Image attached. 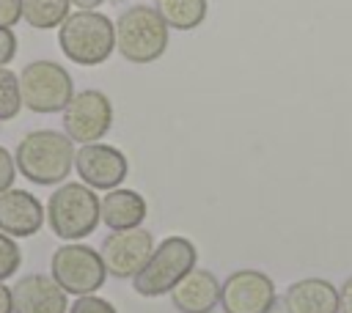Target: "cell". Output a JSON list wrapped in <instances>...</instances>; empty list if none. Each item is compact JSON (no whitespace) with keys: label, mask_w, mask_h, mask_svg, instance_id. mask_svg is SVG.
Returning a JSON list of instances; mask_svg holds the SVG:
<instances>
[{"label":"cell","mask_w":352,"mask_h":313,"mask_svg":"<svg viewBox=\"0 0 352 313\" xmlns=\"http://www.w3.org/2000/svg\"><path fill=\"white\" fill-rule=\"evenodd\" d=\"M14 162L16 170L38 187L63 184L74 167V140L66 132L33 129L16 143Z\"/></svg>","instance_id":"obj_1"},{"label":"cell","mask_w":352,"mask_h":313,"mask_svg":"<svg viewBox=\"0 0 352 313\" xmlns=\"http://www.w3.org/2000/svg\"><path fill=\"white\" fill-rule=\"evenodd\" d=\"M170 27L154 5L135 3L116 19V52L129 63H154L168 49Z\"/></svg>","instance_id":"obj_2"},{"label":"cell","mask_w":352,"mask_h":313,"mask_svg":"<svg viewBox=\"0 0 352 313\" xmlns=\"http://www.w3.org/2000/svg\"><path fill=\"white\" fill-rule=\"evenodd\" d=\"M58 47L77 66H99L116 52V22L102 11H72L58 27Z\"/></svg>","instance_id":"obj_3"},{"label":"cell","mask_w":352,"mask_h":313,"mask_svg":"<svg viewBox=\"0 0 352 313\" xmlns=\"http://www.w3.org/2000/svg\"><path fill=\"white\" fill-rule=\"evenodd\" d=\"M99 198L82 181H63L47 200L50 231L63 242H80L99 225Z\"/></svg>","instance_id":"obj_4"},{"label":"cell","mask_w":352,"mask_h":313,"mask_svg":"<svg viewBox=\"0 0 352 313\" xmlns=\"http://www.w3.org/2000/svg\"><path fill=\"white\" fill-rule=\"evenodd\" d=\"M198 264V250L187 236H168L162 239L143 269L132 277V288L140 297H162L176 288V283L195 269Z\"/></svg>","instance_id":"obj_5"},{"label":"cell","mask_w":352,"mask_h":313,"mask_svg":"<svg viewBox=\"0 0 352 313\" xmlns=\"http://www.w3.org/2000/svg\"><path fill=\"white\" fill-rule=\"evenodd\" d=\"M19 91H22V107L38 115H50V113H63V107L74 96V80L60 63L41 58V60H30L19 71Z\"/></svg>","instance_id":"obj_6"},{"label":"cell","mask_w":352,"mask_h":313,"mask_svg":"<svg viewBox=\"0 0 352 313\" xmlns=\"http://www.w3.org/2000/svg\"><path fill=\"white\" fill-rule=\"evenodd\" d=\"M50 269H52V280L66 294H74V297L99 291L107 277L99 250L80 242H66L63 247H58L50 258Z\"/></svg>","instance_id":"obj_7"},{"label":"cell","mask_w":352,"mask_h":313,"mask_svg":"<svg viewBox=\"0 0 352 313\" xmlns=\"http://www.w3.org/2000/svg\"><path fill=\"white\" fill-rule=\"evenodd\" d=\"M113 126V102L107 93L88 88L80 91L69 99L63 107V132L85 146V143H99Z\"/></svg>","instance_id":"obj_8"},{"label":"cell","mask_w":352,"mask_h":313,"mask_svg":"<svg viewBox=\"0 0 352 313\" xmlns=\"http://www.w3.org/2000/svg\"><path fill=\"white\" fill-rule=\"evenodd\" d=\"M275 299L272 277L258 269H236L220 283L223 313H270Z\"/></svg>","instance_id":"obj_9"},{"label":"cell","mask_w":352,"mask_h":313,"mask_svg":"<svg viewBox=\"0 0 352 313\" xmlns=\"http://www.w3.org/2000/svg\"><path fill=\"white\" fill-rule=\"evenodd\" d=\"M154 236L148 228L138 225L129 231H110L99 247V255L104 261L107 275L124 280V277H135L143 264L148 261V255L154 253Z\"/></svg>","instance_id":"obj_10"},{"label":"cell","mask_w":352,"mask_h":313,"mask_svg":"<svg viewBox=\"0 0 352 313\" xmlns=\"http://www.w3.org/2000/svg\"><path fill=\"white\" fill-rule=\"evenodd\" d=\"M74 170L80 176L82 184H88L91 189H116L121 187V181L129 173V162L126 156L107 143H85L74 151Z\"/></svg>","instance_id":"obj_11"},{"label":"cell","mask_w":352,"mask_h":313,"mask_svg":"<svg viewBox=\"0 0 352 313\" xmlns=\"http://www.w3.org/2000/svg\"><path fill=\"white\" fill-rule=\"evenodd\" d=\"M44 206L28 189H6L0 192V231L14 239H28L44 225Z\"/></svg>","instance_id":"obj_12"},{"label":"cell","mask_w":352,"mask_h":313,"mask_svg":"<svg viewBox=\"0 0 352 313\" xmlns=\"http://www.w3.org/2000/svg\"><path fill=\"white\" fill-rule=\"evenodd\" d=\"M14 313H69L66 291L52 280V275H25L11 288Z\"/></svg>","instance_id":"obj_13"},{"label":"cell","mask_w":352,"mask_h":313,"mask_svg":"<svg viewBox=\"0 0 352 313\" xmlns=\"http://www.w3.org/2000/svg\"><path fill=\"white\" fill-rule=\"evenodd\" d=\"M170 302L179 313H212L220 302V280L209 269L195 266L176 283Z\"/></svg>","instance_id":"obj_14"},{"label":"cell","mask_w":352,"mask_h":313,"mask_svg":"<svg viewBox=\"0 0 352 313\" xmlns=\"http://www.w3.org/2000/svg\"><path fill=\"white\" fill-rule=\"evenodd\" d=\"M280 305L286 313H338V288L324 277H305L286 288Z\"/></svg>","instance_id":"obj_15"},{"label":"cell","mask_w":352,"mask_h":313,"mask_svg":"<svg viewBox=\"0 0 352 313\" xmlns=\"http://www.w3.org/2000/svg\"><path fill=\"white\" fill-rule=\"evenodd\" d=\"M146 211H148L146 198L126 187L107 189V195L99 203V217L110 231H129V228L143 225Z\"/></svg>","instance_id":"obj_16"},{"label":"cell","mask_w":352,"mask_h":313,"mask_svg":"<svg viewBox=\"0 0 352 313\" xmlns=\"http://www.w3.org/2000/svg\"><path fill=\"white\" fill-rule=\"evenodd\" d=\"M154 8L165 19L168 27L173 30H195L209 11L206 0H154Z\"/></svg>","instance_id":"obj_17"},{"label":"cell","mask_w":352,"mask_h":313,"mask_svg":"<svg viewBox=\"0 0 352 313\" xmlns=\"http://www.w3.org/2000/svg\"><path fill=\"white\" fill-rule=\"evenodd\" d=\"M69 14H72L69 0H22V19L36 30L60 27Z\"/></svg>","instance_id":"obj_18"},{"label":"cell","mask_w":352,"mask_h":313,"mask_svg":"<svg viewBox=\"0 0 352 313\" xmlns=\"http://www.w3.org/2000/svg\"><path fill=\"white\" fill-rule=\"evenodd\" d=\"M19 110H22L19 74H14L8 66H0V121L16 118Z\"/></svg>","instance_id":"obj_19"},{"label":"cell","mask_w":352,"mask_h":313,"mask_svg":"<svg viewBox=\"0 0 352 313\" xmlns=\"http://www.w3.org/2000/svg\"><path fill=\"white\" fill-rule=\"evenodd\" d=\"M19 264H22V250H19V244L14 242V236H8V233L0 231V280L11 277V275L19 269Z\"/></svg>","instance_id":"obj_20"},{"label":"cell","mask_w":352,"mask_h":313,"mask_svg":"<svg viewBox=\"0 0 352 313\" xmlns=\"http://www.w3.org/2000/svg\"><path fill=\"white\" fill-rule=\"evenodd\" d=\"M69 313H118V310L113 308V302H107L96 294H85L69 305Z\"/></svg>","instance_id":"obj_21"},{"label":"cell","mask_w":352,"mask_h":313,"mask_svg":"<svg viewBox=\"0 0 352 313\" xmlns=\"http://www.w3.org/2000/svg\"><path fill=\"white\" fill-rule=\"evenodd\" d=\"M14 178H16V162H14L11 151L0 146V192L11 189L14 187Z\"/></svg>","instance_id":"obj_22"},{"label":"cell","mask_w":352,"mask_h":313,"mask_svg":"<svg viewBox=\"0 0 352 313\" xmlns=\"http://www.w3.org/2000/svg\"><path fill=\"white\" fill-rule=\"evenodd\" d=\"M16 55V33L14 27H0V66H8Z\"/></svg>","instance_id":"obj_23"},{"label":"cell","mask_w":352,"mask_h":313,"mask_svg":"<svg viewBox=\"0 0 352 313\" xmlns=\"http://www.w3.org/2000/svg\"><path fill=\"white\" fill-rule=\"evenodd\" d=\"M22 19V0H0V27H14Z\"/></svg>","instance_id":"obj_24"},{"label":"cell","mask_w":352,"mask_h":313,"mask_svg":"<svg viewBox=\"0 0 352 313\" xmlns=\"http://www.w3.org/2000/svg\"><path fill=\"white\" fill-rule=\"evenodd\" d=\"M338 313H352V277H346L338 288Z\"/></svg>","instance_id":"obj_25"},{"label":"cell","mask_w":352,"mask_h":313,"mask_svg":"<svg viewBox=\"0 0 352 313\" xmlns=\"http://www.w3.org/2000/svg\"><path fill=\"white\" fill-rule=\"evenodd\" d=\"M0 313H14V297L3 280H0Z\"/></svg>","instance_id":"obj_26"},{"label":"cell","mask_w":352,"mask_h":313,"mask_svg":"<svg viewBox=\"0 0 352 313\" xmlns=\"http://www.w3.org/2000/svg\"><path fill=\"white\" fill-rule=\"evenodd\" d=\"M69 3H72L77 11H96L104 0H69Z\"/></svg>","instance_id":"obj_27"},{"label":"cell","mask_w":352,"mask_h":313,"mask_svg":"<svg viewBox=\"0 0 352 313\" xmlns=\"http://www.w3.org/2000/svg\"><path fill=\"white\" fill-rule=\"evenodd\" d=\"M110 3H121V0H110Z\"/></svg>","instance_id":"obj_28"}]
</instances>
